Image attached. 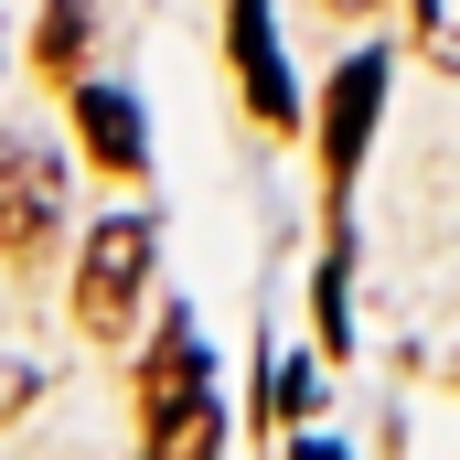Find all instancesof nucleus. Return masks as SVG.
I'll use <instances>...</instances> for the list:
<instances>
[{"label":"nucleus","mask_w":460,"mask_h":460,"mask_svg":"<svg viewBox=\"0 0 460 460\" xmlns=\"http://www.w3.org/2000/svg\"><path fill=\"white\" fill-rule=\"evenodd\" d=\"M375 97H385V65H375V54H353V65H343V86H332V128H322V161H332V182H353V161H364Z\"/></svg>","instance_id":"20e7f679"},{"label":"nucleus","mask_w":460,"mask_h":460,"mask_svg":"<svg viewBox=\"0 0 460 460\" xmlns=\"http://www.w3.org/2000/svg\"><path fill=\"white\" fill-rule=\"evenodd\" d=\"M139 429H150V450H215V407H204V343H193V322H161V353L139 364Z\"/></svg>","instance_id":"f257e3e1"},{"label":"nucleus","mask_w":460,"mask_h":460,"mask_svg":"<svg viewBox=\"0 0 460 460\" xmlns=\"http://www.w3.org/2000/svg\"><path fill=\"white\" fill-rule=\"evenodd\" d=\"M235 75H246V108L268 118H289V75H279V43H268V0H235Z\"/></svg>","instance_id":"39448f33"},{"label":"nucleus","mask_w":460,"mask_h":460,"mask_svg":"<svg viewBox=\"0 0 460 460\" xmlns=\"http://www.w3.org/2000/svg\"><path fill=\"white\" fill-rule=\"evenodd\" d=\"M75 128H86V150H97L108 172H139V161H150V139H139V108H128L118 86H86V97H75Z\"/></svg>","instance_id":"423d86ee"},{"label":"nucleus","mask_w":460,"mask_h":460,"mask_svg":"<svg viewBox=\"0 0 460 460\" xmlns=\"http://www.w3.org/2000/svg\"><path fill=\"white\" fill-rule=\"evenodd\" d=\"M418 43H429V65L460 75V0H418Z\"/></svg>","instance_id":"6e6552de"},{"label":"nucleus","mask_w":460,"mask_h":460,"mask_svg":"<svg viewBox=\"0 0 460 460\" xmlns=\"http://www.w3.org/2000/svg\"><path fill=\"white\" fill-rule=\"evenodd\" d=\"M75 54H86V0H54V11H43V65L75 75Z\"/></svg>","instance_id":"0eeeda50"},{"label":"nucleus","mask_w":460,"mask_h":460,"mask_svg":"<svg viewBox=\"0 0 460 460\" xmlns=\"http://www.w3.org/2000/svg\"><path fill=\"white\" fill-rule=\"evenodd\" d=\"M54 226H65V161L43 139H0V246L32 268L54 246Z\"/></svg>","instance_id":"7ed1b4c3"},{"label":"nucleus","mask_w":460,"mask_h":460,"mask_svg":"<svg viewBox=\"0 0 460 460\" xmlns=\"http://www.w3.org/2000/svg\"><path fill=\"white\" fill-rule=\"evenodd\" d=\"M332 11H375V0H332Z\"/></svg>","instance_id":"1a4fd4ad"},{"label":"nucleus","mask_w":460,"mask_h":460,"mask_svg":"<svg viewBox=\"0 0 460 460\" xmlns=\"http://www.w3.org/2000/svg\"><path fill=\"white\" fill-rule=\"evenodd\" d=\"M150 257H161V235L139 226V215H108V226L86 235V268H75V322H86V332H118V322L139 311Z\"/></svg>","instance_id":"f03ea898"}]
</instances>
